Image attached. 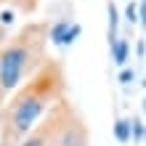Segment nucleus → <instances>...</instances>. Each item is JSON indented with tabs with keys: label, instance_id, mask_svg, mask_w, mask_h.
I'll use <instances>...</instances> for the list:
<instances>
[{
	"label": "nucleus",
	"instance_id": "f257e3e1",
	"mask_svg": "<svg viewBox=\"0 0 146 146\" xmlns=\"http://www.w3.org/2000/svg\"><path fill=\"white\" fill-rule=\"evenodd\" d=\"M66 96V69L61 58H45V64L0 106V146H19L48 109Z\"/></svg>",
	"mask_w": 146,
	"mask_h": 146
},
{
	"label": "nucleus",
	"instance_id": "f03ea898",
	"mask_svg": "<svg viewBox=\"0 0 146 146\" xmlns=\"http://www.w3.org/2000/svg\"><path fill=\"white\" fill-rule=\"evenodd\" d=\"M48 21H27L0 45V106L48 58Z\"/></svg>",
	"mask_w": 146,
	"mask_h": 146
},
{
	"label": "nucleus",
	"instance_id": "7ed1b4c3",
	"mask_svg": "<svg viewBox=\"0 0 146 146\" xmlns=\"http://www.w3.org/2000/svg\"><path fill=\"white\" fill-rule=\"evenodd\" d=\"M53 146H88V125L66 96L61 98V119L53 135Z\"/></svg>",
	"mask_w": 146,
	"mask_h": 146
},
{
	"label": "nucleus",
	"instance_id": "20e7f679",
	"mask_svg": "<svg viewBox=\"0 0 146 146\" xmlns=\"http://www.w3.org/2000/svg\"><path fill=\"white\" fill-rule=\"evenodd\" d=\"M58 119H61V101H56V104L48 109V114L19 141V146H53V135H56Z\"/></svg>",
	"mask_w": 146,
	"mask_h": 146
},
{
	"label": "nucleus",
	"instance_id": "39448f33",
	"mask_svg": "<svg viewBox=\"0 0 146 146\" xmlns=\"http://www.w3.org/2000/svg\"><path fill=\"white\" fill-rule=\"evenodd\" d=\"M127 53H130V42L127 40H114V45H111V61H114L117 66H122L127 61Z\"/></svg>",
	"mask_w": 146,
	"mask_h": 146
},
{
	"label": "nucleus",
	"instance_id": "423d86ee",
	"mask_svg": "<svg viewBox=\"0 0 146 146\" xmlns=\"http://www.w3.org/2000/svg\"><path fill=\"white\" fill-rule=\"evenodd\" d=\"M72 27V19H61V21H56V24H50V29H48V42H53V45H61V37H64V32Z\"/></svg>",
	"mask_w": 146,
	"mask_h": 146
},
{
	"label": "nucleus",
	"instance_id": "0eeeda50",
	"mask_svg": "<svg viewBox=\"0 0 146 146\" xmlns=\"http://www.w3.org/2000/svg\"><path fill=\"white\" fill-rule=\"evenodd\" d=\"M106 11H109V45H114L117 27H119V11L114 8V0H109V3H106Z\"/></svg>",
	"mask_w": 146,
	"mask_h": 146
},
{
	"label": "nucleus",
	"instance_id": "6e6552de",
	"mask_svg": "<svg viewBox=\"0 0 146 146\" xmlns=\"http://www.w3.org/2000/svg\"><path fill=\"white\" fill-rule=\"evenodd\" d=\"M3 3H8L11 5V11L16 13H35V8H37V0H0V5Z\"/></svg>",
	"mask_w": 146,
	"mask_h": 146
},
{
	"label": "nucleus",
	"instance_id": "1a4fd4ad",
	"mask_svg": "<svg viewBox=\"0 0 146 146\" xmlns=\"http://www.w3.org/2000/svg\"><path fill=\"white\" fill-rule=\"evenodd\" d=\"M114 135H117L119 143L130 141V119H117V122H114Z\"/></svg>",
	"mask_w": 146,
	"mask_h": 146
},
{
	"label": "nucleus",
	"instance_id": "9d476101",
	"mask_svg": "<svg viewBox=\"0 0 146 146\" xmlns=\"http://www.w3.org/2000/svg\"><path fill=\"white\" fill-rule=\"evenodd\" d=\"M130 141L143 143V119L141 117H133L130 119Z\"/></svg>",
	"mask_w": 146,
	"mask_h": 146
},
{
	"label": "nucleus",
	"instance_id": "9b49d317",
	"mask_svg": "<svg viewBox=\"0 0 146 146\" xmlns=\"http://www.w3.org/2000/svg\"><path fill=\"white\" fill-rule=\"evenodd\" d=\"M80 32H82V27H80V24H72V27L64 32V37H61V45H72V42L77 40V35H80Z\"/></svg>",
	"mask_w": 146,
	"mask_h": 146
},
{
	"label": "nucleus",
	"instance_id": "f8f14e48",
	"mask_svg": "<svg viewBox=\"0 0 146 146\" xmlns=\"http://www.w3.org/2000/svg\"><path fill=\"white\" fill-rule=\"evenodd\" d=\"M125 16H127V21H130V24H135V21H138V16H135V0H130V3H127Z\"/></svg>",
	"mask_w": 146,
	"mask_h": 146
},
{
	"label": "nucleus",
	"instance_id": "ddd939ff",
	"mask_svg": "<svg viewBox=\"0 0 146 146\" xmlns=\"http://www.w3.org/2000/svg\"><path fill=\"white\" fill-rule=\"evenodd\" d=\"M117 80L122 82V85H127V82H133V80H135V72H133V69H122V72H119V77H117Z\"/></svg>",
	"mask_w": 146,
	"mask_h": 146
},
{
	"label": "nucleus",
	"instance_id": "4468645a",
	"mask_svg": "<svg viewBox=\"0 0 146 146\" xmlns=\"http://www.w3.org/2000/svg\"><path fill=\"white\" fill-rule=\"evenodd\" d=\"M5 40H8V29H5V27H0V45H3Z\"/></svg>",
	"mask_w": 146,
	"mask_h": 146
},
{
	"label": "nucleus",
	"instance_id": "2eb2a0df",
	"mask_svg": "<svg viewBox=\"0 0 146 146\" xmlns=\"http://www.w3.org/2000/svg\"><path fill=\"white\" fill-rule=\"evenodd\" d=\"M135 50H138V56L143 58V53H146V48H143V40H138V45H135Z\"/></svg>",
	"mask_w": 146,
	"mask_h": 146
}]
</instances>
